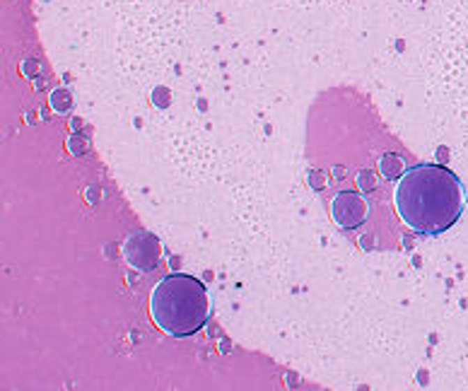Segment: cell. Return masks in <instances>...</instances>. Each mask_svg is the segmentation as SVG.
Listing matches in <instances>:
<instances>
[{"mask_svg": "<svg viewBox=\"0 0 468 391\" xmlns=\"http://www.w3.org/2000/svg\"><path fill=\"white\" fill-rule=\"evenodd\" d=\"M398 220L415 235L435 237L456 225L464 210V186L451 169L441 165L410 167L391 191Z\"/></svg>", "mask_w": 468, "mask_h": 391, "instance_id": "obj_1", "label": "cell"}, {"mask_svg": "<svg viewBox=\"0 0 468 391\" xmlns=\"http://www.w3.org/2000/svg\"><path fill=\"white\" fill-rule=\"evenodd\" d=\"M150 316L167 336L183 338L196 334L210 316L208 290L198 278L172 273L152 288Z\"/></svg>", "mask_w": 468, "mask_h": 391, "instance_id": "obj_2", "label": "cell"}, {"mask_svg": "<svg viewBox=\"0 0 468 391\" xmlns=\"http://www.w3.org/2000/svg\"><path fill=\"white\" fill-rule=\"evenodd\" d=\"M162 256V246L152 232L138 230L123 242V258L135 271H152Z\"/></svg>", "mask_w": 468, "mask_h": 391, "instance_id": "obj_3", "label": "cell"}, {"mask_svg": "<svg viewBox=\"0 0 468 391\" xmlns=\"http://www.w3.org/2000/svg\"><path fill=\"white\" fill-rule=\"evenodd\" d=\"M370 215V203L360 191H340L331 200V218L340 230H357Z\"/></svg>", "mask_w": 468, "mask_h": 391, "instance_id": "obj_4", "label": "cell"}, {"mask_svg": "<svg viewBox=\"0 0 468 391\" xmlns=\"http://www.w3.org/2000/svg\"><path fill=\"white\" fill-rule=\"evenodd\" d=\"M406 160H403L401 155H396V152H384L379 157V174L386 182H391V179H398L403 172H406Z\"/></svg>", "mask_w": 468, "mask_h": 391, "instance_id": "obj_5", "label": "cell"}, {"mask_svg": "<svg viewBox=\"0 0 468 391\" xmlns=\"http://www.w3.org/2000/svg\"><path fill=\"white\" fill-rule=\"evenodd\" d=\"M49 104H51V109H54L56 114H66V112H70L73 109V94H70V89H54V92L49 94Z\"/></svg>", "mask_w": 468, "mask_h": 391, "instance_id": "obj_6", "label": "cell"}, {"mask_svg": "<svg viewBox=\"0 0 468 391\" xmlns=\"http://www.w3.org/2000/svg\"><path fill=\"white\" fill-rule=\"evenodd\" d=\"M355 182H357V189H360V191H375V189H377L375 172H360Z\"/></svg>", "mask_w": 468, "mask_h": 391, "instance_id": "obj_7", "label": "cell"}, {"mask_svg": "<svg viewBox=\"0 0 468 391\" xmlns=\"http://www.w3.org/2000/svg\"><path fill=\"white\" fill-rule=\"evenodd\" d=\"M68 150H70L73 155H82V152L87 150V140L75 138V135H73V138H68Z\"/></svg>", "mask_w": 468, "mask_h": 391, "instance_id": "obj_8", "label": "cell"}]
</instances>
